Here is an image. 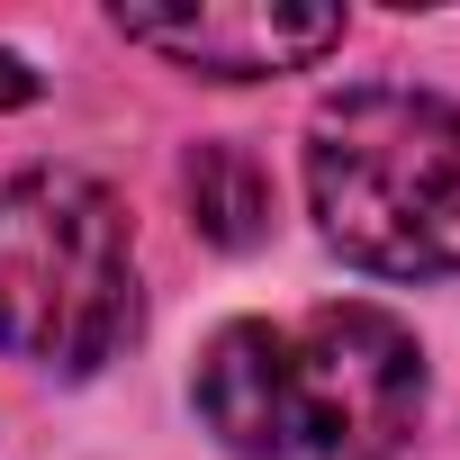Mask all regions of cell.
I'll use <instances>...</instances> for the list:
<instances>
[{
  "mask_svg": "<svg viewBox=\"0 0 460 460\" xmlns=\"http://www.w3.org/2000/svg\"><path fill=\"white\" fill-rule=\"evenodd\" d=\"M307 208L316 235L379 280L460 271V109L406 82H370L316 109L307 127Z\"/></svg>",
  "mask_w": 460,
  "mask_h": 460,
  "instance_id": "7a4b0ae2",
  "label": "cell"
},
{
  "mask_svg": "<svg viewBox=\"0 0 460 460\" xmlns=\"http://www.w3.org/2000/svg\"><path fill=\"white\" fill-rule=\"evenodd\" d=\"M118 37L208 73V82H262L307 73L343 46V10H298V0H190V10H118Z\"/></svg>",
  "mask_w": 460,
  "mask_h": 460,
  "instance_id": "277c9868",
  "label": "cell"
},
{
  "mask_svg": "<svg viewBox=\"0 0 460 460\" xmlns=\"http://www.w3.org/2000/svg\"><path fill=\"white\" fill-rule=\"evenodd\" d=\"M145 325L127 208L91 172H10L0 181V352L55 379L109 370Z\"/></svg>",
  "mask_w": 460,
  "mask_h": 460,
  "instance_id": "3957f363",
  "label": "cell"
},
{
  "mask_svg": "<svg viewBox=\"0 0 460 460\" xmlns=\"http://www.w3.org/2000/svg\"><path fill=\"white\" fill-rule=\"evenodd\" d=\"M181 199H190V226L208 244H226V253L262 244V226H271V181H262V163L244 145H190Z\"/></svg>",
  "mask_w": 460,
  "mask_h": 460,
  "instance_id": "5b68a950",
  "label": "cell"
},
{
  "mask_svg": "<svg viewBox=\"0 0 460 460\" xmlns=\"http://www.w3.org/2000/svg\"><path fill=\"white\" fill-rule=\"evenodd\" d=\"M28 100H37V73L19 55H0V109H28Z\"/></svg>",
  "mask_w": 460,
  "mask_h": 460,
  "instance_id": "8992f818",
  "label": "cell"
},
{
  "mask_svg": "<svg viewBox=\"0 0 460 460\" xmlns=\"http://www.w3.org/2000/svg\"><path fill=\"white\" fill-rule=\"evenodd\" d=\"M190 406L235 460H397L424 424V343L361 298L235 316L208 334Z\"/></svg>",
  "mask_w": 460,
  "mask_h": 460,
  "instance_id": "6da1fadb",
  "label": "cell"
}]
</instances>
